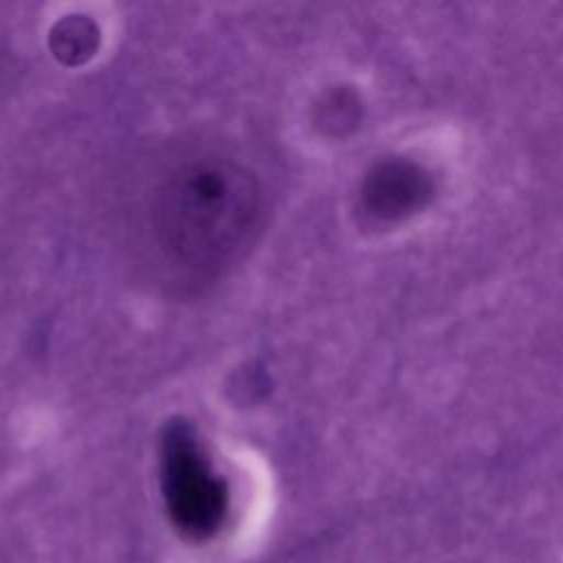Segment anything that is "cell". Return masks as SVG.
Segmentation results:
<instances>
[{"instance_id":"3957f363","label":"cell","mask_w":563,"mask_h":563,"mask_svg":"<svg viewBox=\"0 0 563 563\" xmlns=\"http://www.w3.org/2000/svg\"><path fill=\"white\" fill-rule=\"evenodd\" d=\"M422 194L420 174L405 163H389L378 167L367 178L365 200L374 213L391 216L409 209Z\"/></svg>"},{"instance_id":"7a4b0ae2","label":"cell","mask_w":563,"mask_h":563,"mask_svg":"<svg viewBox=\"0 0 563 563\" xmlns=\"http://www.w3.org/2000/svg\"><path fill=\"white\" fill-rule=\"evenodd\" d=\"M158 475L165 510L185 539L213 537L229 510V490L187 420H169L158 438Z\"/></svg>"},{"instance_id":"6da1fadb","label":"cell","mask_w":563,"mask_h":563,"mask_svg":"<svg viewBox=\"0 0 563 563\" xmlns=\"http://www.w3.org/2000/svg\"><path fill=\"white\" fill-rule=\"evenodd\" d=\"M156 216L165 249L183 266H218L244 244L255 224V183L231 163L196 161L169 178Z\"/></svg>"}]
</instances>
